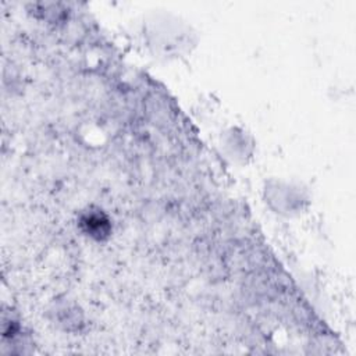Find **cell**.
<instances>
[{
    "mask_svg": "<svg viewBox=\"0 0 356 356\" xmlns=\"http://www.w3.org/2000/svg\"><path fill=\"white\" fill-rule=\"evenodd\" d=\"M263 197L267 206L282 217H296L305 213L312 202L307 188L296 181L271 178L266 181Z\"/></svg>",
    "mask_w": 356,
    "mask_h": 356,
    "instance_id": "cell-1",
    "label": "cell"
},
{
    "mask_svg": "<svg viewBox=\"0 0 356 356\" xmlns=\"http://www.w3.org/2000/svg\"><path fill=\"white\" fill-rule=\"evenodd\" d=\"M78 229L95 242H106L113 234L111 217L99 206H86L78 213Z\"/></svg>",
    "mask_w": 356,
    "mask_h": 356,
    "instance_id": "cell-2",
    "label": "cell"
},
{
    "mask_svg": "<svg viewBox=\"0 0 356 356\" xmlns=\"http://www.w3.org/2000/svg\"><path fill=\"white\" fill-rule=\"evenodd\" d=\"M177 21H157L156 24V32L150 31L147 33L149 36V46H152L154 49V51L161 53L163 56H172V54H179L181 50H184L186 47L188 43H191V39L188 38H178V35H175L177 32H182V31H177Z\"/></svg>",
    "mask_w": 356,
    "mask_h": 356,
    "instance_id": "cell-3",
    "label": "cell"
},
{
    "mask_svg": "<svg viewBox=\"0 0 356 356\" xmlns=\"http://www.w3.org/2000/svg\"><path fill=\"white\" fill-rule=\"evenodd\" d=\"M220 145L225 157L236 164H246L254 152L253 138L241 128H229L225 131Z\"/></svg>",
    "mask_w": 356,
    "mask_h": 356,
    "instance_id": "cell-4",
    "label": "cell"
},
{
    "mask_svg": "<svg viewBox=\"0 0 356 356\" xmlns=\"http://www.w3.org/2000/svg\"><path fill=\"white\" fill-rule=\"evenodd\" d=\"M53 310H54L53 313L56 316V321L58 324L68 323V328H71V325H76V323L78 324L82 323L76 306H72L70 303H58L54 306Z\"/></svg>",
    "mask_w": 356,
    "mask_h": 356,
    "instance_id": "cell-5",
    "label": "cell"
},
{
    "mask_svg": "<svg viewBox=\"0 0 356 356\" xmlns=\"http://www.w3.org/2000/svg\"><path fill=\"white\" fill-rule=\"evenodd\" d=\"M63 4H56V3H36L33 4V14L36 17H42L49 22H56L61 19L64 14V8H61Z\"/></svg>",
    "mask_w": 356,
    "mask_h": 356,
    "instance_id": "cell-6",
    "label": "cell"
}]
</instances>
